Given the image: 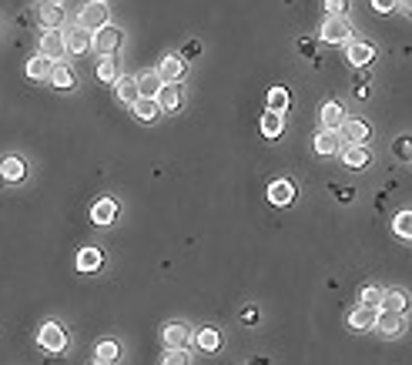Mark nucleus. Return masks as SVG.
Listing matches in <instances>:
<instances>
[{
    "label": "nucleus",
    "instance_id": "f257e3e1",
    "mask_svg": "<svg viewBox=\"0 0 412 365\" xmlns=\"http://www.w3.org/2000/svg\"><path fill=\"white\" fill-rule=\"evenodd\" d=\"M104 24H111L108 3H104V0H88V3L81 7V14H77V27H84L88 34H94V31H101Z\"/></svg>",
    "mask_w": 412,
    "mask_h": 365
},
{
    "label": "nucleus",
    "instance_id": "f03ea898",
    "mask_svg": "<svg viewBox=\"0 0 412 365\" xmlns=\"http://www.w3.org/2000/svg\"><path fill=\"white\" fill-rule=\"evenodd\" d=\"M121 40H124L121 27H114V24H104L101 31H94V34H91V47L97 51V54H101V58H111V54H117Z\"/></svg>",
    "mask_w": 412,
    "mask_h": 365
},
{
    "label": "nucleus",
    "instance_id": "7ed1b4c3",
    "mask_svg": "<svg viewBox=\"0 0 412 365\" xmlns=\"http://www.w3.org/2000/svg\"><path fill=\"white\" fill-rule=\"evenodd\" d=\"M319 37H322V44H332V47H338V44H352V24H349L345 17H325Z\"/></svg>",
    "mask_w": 412,
    "mask_h": 365
},
{
    "label": "nucleus",
    "instance_id": "20e7f679",
    "mask_svg": "<svg viewBox=\"0 0 412 365\" xmlns=\"http://www.w3.org/2000/svg\"><path fill=\"white\" fill-rule=\"evenodd\" d=\"M38 342H40V348H47L51 355H57V352L67 348V332L57 325V322H44L38 332Z\"/></svg>",
    "mask_w": 412,
    "mask_h": 365
},
{
    "label": "nucleus",
    "instance_id": "39448f33",
    "mask_svg": "<svg viewBox=\"0 0 412 365\" xmlns=\"http://www.w3.org/2000/svg\"><path fill=\"white\" fill-rule=\"evenodd\" d=\"M338 135H342V144H365L369 135H372V128L362 117H345L342 128H338Z\"/></svg>",
    "mask_w": 412,
    "mask_h": 365
},
{
    "label": "nucleus",
    "instance_id": "423d86ee",
    "mask_svg": "<svg viewBox=\"0 0 412 365\" xmlns=\"http://www.w3.org/2000/svg\"><path fill=\"white\" fill-rule=\"evenodd\" d=\"M38 24L44 31H64V7H60V3H51V0H40Z\"/></svg>",
    "mask_w": 412,
    "mask_h": 365
},
{
    "label": "nucleus",
    "instance_id": "0eeeda50",
    "mask_svg": "<svg viewBox=\"0 0 412 365\" xmlns=\"http://www.w3.org/2000/svg\"><path fill=\"white\" fill-rule=\"evenodd\" d=\"M292 198H295V185H292L288 178H275V181L268 185V205H275V208H288Z\"/></svg>",
    "mask_w": 412,
    "mask_h": 365
},
{
    "label": "nucleus",
    "instance_id": "6e6552de",
    "mask_svg": "<svg viewBox=\"0 0 412 365\" xmlns=\"http://www.w3.org/2000/svg\"><path fill=\"white\" fill-rule=\"evenodd\" d=\"M161 342H165V348H188L191 328L185 322H168V325L161 328Z\"/></svg>",
    "mask_w": 412,
    "mask_h": 365
},
{
    "label": "nucleus",
    "instance_id": "1a4fd4ad",
    "mask_svg": "<svg viewBox=\"0 0 412 365\" xmlns=\"http://www.w3.org/2000/svg\"><path fill=\"white\" fill-rule=\"evenodd\" d=\"M64 51H67V54H88V51H91V34H88V31H84V27H71V31H67V34H64Z\"/></svg>",
    "mask_w": 412,
    "mask_h": 365
},
{
    "label": "nucleus",
    "instance_id": "9d476101",
    "mask_svg": "<svg viewBox=\"0 0 412 365\" xmlns=\"http://www.w3.org/2000/svg\"><path fill=\"white\" fill-rule=\"evenodd\" d=\"M38 54H44L47 60H60V58H64V31H44Z\"/></svg>",
    "mask_w": 412,
    "mask_h": 365
},
{
    "label": "nucleus",
    "instance_id": "9b49d317",
    "mask_svg": "<svg viewBox=\"0 0 412 365\" xmlns=\"http://www.w3.org/2000/svg\"><path fill=\"white\" fill-rule=\"evenodd\" d=\"M338 158H342V164H345V168L359 171V168H365V164H369V158H372V154H369L365 144H345V148L338 151Z\"/></svg>",
    "mask_w": 412,
    "mask_h": 365
},
{
    "label": "nucleus",
    "instance_id": "f8f14e48",
    "mask_svg": "<svg viewBox=\"0 0 412 365\" xmlns=\"http://www.w3.org/2000/svg\"><path fill=\"white\" fill-rule=\"evenodd\" d=\"M181 97H185V91H181V84H161V91H158V97H154V101H158V108H161V111H178V108H181Z\"/></svg>",
    "mask_w": 412,
    "mask_h": 365
},
{
    "label": "nucleus",
    "instance_id": "ddd939ff",
    "mask_svg": "<svg viewBox=\"0 0 412 365\" xmlns=\"http://www.w3.org/2000/svg\"><path fill=\"white\" fill-rule=\"evenodd\" d=\"M345 58H349V64H352V67H365V64L375 58V47L369 44V40H356V44H345Z\"/></svg>",
    "mask_w": 412,
    "mask_h": 365
},
{
    "label": "nucleus",
    "instance_id": "4468645a",
    "mask_svg": "<svg viewBox=\"0 0 412 365\" xmlns=\"http://www.w3.org/2000/svg\"><path fill=\"white\" fill-rule=\"evenodd\" d=\"M114 218H117V201H114V198H101L97 205H91V221L94 225L108 228Z\"/></svg>",
    "mask_w": 412,
    "mask_h": 365
},
{
    "label": "nucleus",
    "instance_id": "2eb2a0df",
    "mask_svg": "<svg viewBox=\"0 0 412 365\" xmlns=\"http://www.w3.org/2000/svg\"><path fill=\"white\" fill-rule=\"evenodd\" d=\"M409 308V295L402 289H389L382 291V298H379V312H395V315H402Z\"/></svg>",
    "mask_w": 412,
    "mask_h": 365
},
{
    "label": "nucleus",
    "instance_id": "dca6fc26",
    "mask_svg": "<svg viewBox=\"0 0 412 365\" xmlns=\"http://www.w3.org/2000/svg\"><path fill=\"white\" fill-rule=\"evenodd\" d=\"M375 328H379L386 339H393V335H402L406 319H402V315H395V312H379V315H375Z\"/></svg>",
    "mask_w": 412,
    "mask_h": 365
},
{
    "label": "nucleus",
    "instance_id": "f3484780",
    "mask_svg": "<svg viewBox=\"0 0 412 365\" xmlns=\"http://www.w3.org/2000/svg\"><path fill=\"white\" fill-rule=\"evenodd\" d=\"M158 77H161L165 84H181V77H185V60L168 54V58L158 64Z\"/></svg>",
    "mask_w": 412,
    "mask_h": 365
},
{
    "label": "nucleus",
    "instance_id": "a211bd4d",
    "mask_svg": "<svg viewBox=\"0 0 412 365\" xmlns=\"http://www.w3.org/2000/svg\"><path fill=\"white\" fill-rule=\"evenodd\" d=\"M51 84H54L57 91H71L77 84V77H74V71L64 64V60H54V67H51V77H47Z\"/></svg>",
    "mask_w": 412,
    "mask_h": 365
},
{
    "label": "nucleus",
    "instance_id": "6ab92c4d",
    "mask_svg": "<svg viewBox=\"0 0 412 365\" xmlns=\"http://www.w3.org/2000/svg\"><path fill=\"white\" fill-rule=\"evenodd\" d=\"M342 148H345V144H342V135H338V131H319V135H315V151H319L322 158H332V154H338Z\"/></svg>",
    "mask_w": 412,
    "mask_h": 365
},
{
    "label": "nucleus",
    "instance_id": "aec40b11",
    "mask_svg": "<svg viewBox=\"0 0 412 365\" xmlns=\"http://www.w3.org/2000/svg\"><path fill=\"white\" fill-rule=\"evenodd\" d=\"M322 131H338L342 128V121H345V111H342V104L336 101H329V104H322Z\"/></svg>",
    "mask_w": 412,
    "mask_h": 365
},
{
    "label": "nucleus",
    "instance_id": "412c9836",
    "mask_svg": "<svg viewBox=\"0 0 412 365\" xmlns=\"http://www.w3.org/2000/svg\"><path fill=\"white\" fill-rule=\"evenodd\" d=\"M0 178H3L7 185H20V181H24V161L14 158V154L3 158V161H0Z\"/></svg>",
    "mask_w": 412,
    "mask_h": 365
},
{
    "label": "nucleus",
    "instance_id": "4be33fe9",
    "mask_svg": "<svg viewBox=\"0 0 412 365\" xmlns=\"http://www.w3.org/2000/svg\"><path fill=\"white\" fill-rule=\"evenodd\" d=\"M114 97H117V101H121V104H134V101H138V80H134V77H117V80H114Z\"/></svg>",
    "mask_w": 412,
    "mask_h": 365
},
{
    "label": "nucleus",
    "instance_id": "5701e85b",
    "mask_svg": "<svg viewBox=\"0 0 412 365\" xmlns=\"http://www.w3.org/2000/svg\"><path fill=\"white\" fill-rule=\"evenodd\" d=\"M121 359V346L114 339H101L97 348H94V362H104V365H114Z\"/></svg>",
    "mask_w": 412,
    "mask_h": 365
},
{
    "label": "nucleus",
    "instance_id": "b1692460",
    "mask_svg": "<svg viewBox=\"0 0 412 365\" xmlns=\"http://www.w3.org/2000/svg\"><path fill=\"white\" fill-rule=\"evenodd\" d=\"M375 315H379V308H369V305H359L352 315H349V325L359 328V332H365V328H375Z\"/></svg>",
    "mask_w": 412,
    "mask_h": 365
},
{
    "label": "nucleus",
    "instance_id": "393cba45",
    "mask_svg": "<svg viewBox=\"0 0 412 365\" xmlns=\"http://www.w3.org/2000/svg\"><path fill=\"white\" fill-rule=\"evenodd\" d=\"M138 80V94L141 97H158V91H161V77H158V71H145L141 77H134Z\"/></svg>",
    "mask_w": 412,
    "mask_h": 365
},
{
    "label": "nucleus",
    "instance_id": "a878e982",
    "mask_svg": "<svg viewBox=\"0 0 412 365\" xmlns=\"http://www.w3.org/2000/svg\"><path fill=\"white\" fill-rule=\"evenodd\" d=\"M191 342L201 348V352H218L222 348V335L215 328H198V335H191Z\"/></svg>",
    "mask_w": 412,
    "mask_h": 365
},
{
    "label": "nucleus",
    "instance_id": "bb28decb",
    "mask_svg": "<svg viewBox=\"0 0 412 365\" xmlns=\"http://www.w3.org/2000/svg\"><path fill=\"white\" fill-rule=\"evenodd\" d=\"M131 111H134L138 121H154V117L161 114V108H158V101H154V97H138V101L131 104Z\"/></svg>",
    "mask_w": 412,
    "mask_h": 365
},
{
    "label": "nucleus",
    "instance_id": "cd10ccee",
    "mask_svg": "<svg viewBox=\"0 0 412 365\" xmlns=\"http://www.w3.org/2000/svg\"><path fill=\"white\" fill-rule=\"evenodd\" d=\"M262 135L268 137V141H275V137L285 135V121H281V114H275V111H265V114H262Z\"/></svg>",
    "mask_w": 412,
    "mask_h": 365
},
{
    "label": "nucleus",
    "instance_id": "c85d7f7f",
    "mask_svg": "<svg viewBox=\"0 0 412 365\" xmlns=\"http://www.w3.org/2000/svg\"><path fill=\"white\" fill-rule=\"evenodd\" d=\"M104 262L101 248H81L77 251V271H97Z\"/></svg>",
    "mask_w": 412,
    "mask_h": 365
},
{
    "label": "nucleus",
    "instance_id": "c756f323",
    "mask_svg": "<svg viewBox=\"0 0 412 365\" xmlns=\"http://www.w3.org/2000/svg\"><path fill=\"white\" fill-rule=\"evenodd\" d=\"M51 67H54V60H47L44 54H38V58L27 60V77H31V80H47V77H51Z\"/></svg>",
    "mask_w": 412,
    "mask_h": 365
},
{
    "label": "nucleus",
    "instance_id": "7c9ffc66",
    "mask_svg": "<svg viewBox=\"0 0 412 365\" xmlns=\"http://www.w3.org/2000/svg\"><path fill=\"white\" fill-rule=\"evenodd\" d=\"M97 80H104V84H114V80H117V54L101 58V64H97Z\"/></svg>",
    "mask_w": 412,
    "mask_h": 365
},
{
    "label": "nucleus",
    "instance_id": "2f4dec72",
    "mask_svg": "<svg viewBox=\"0 0 412 365\" xmlns=\"http://www.w3.org/2000/svg\"><path fill=\"white\" fill-rule=\"evenodd\" d=\"M285 108H288V91H285V87H272V91H268V111L285 114Z\"/></svg>",
    "mask_w": 412,
    "mask_h": 365
},
{
    "label": "nucleus",
    "instance_id": "473e14b6",
    "mask_svg": "<svg viewBox=\"0 0 412 365\" xmlns=\"http://www.w3.org/2000/svg\"><path fill=\"white\" fill-rule=\"evenodd\" d=\"M395 235H399V238H402V241H409L412 238V212H399L395 214Z\"/></svg>",
    "mask_w": 412,
    "mask_h": 365
},
{
    "label": "nucleus",
    "instance_id": "72a5a7b5",
    "mask_svg": "<svg viewBox=\"0 0 412 365\" xmlns=\"http://www.w3.org/2000/svg\"><path fill=\"white\" fill-rule=\"evenodd\" d=\"M161 365H191V355H188V348H168Z\"/></svg>",
    "mask_w": 412,
    "mask_h": 365
},
{
    "label": "nucleus",
    "instance_id": "f704fd0d",
    "mask_svg": "<svg viewBox=\"0 0 412 365\" xmlns=\"http://www.w3.org/2000/svg\"><path fill=\"white\" fill-rule=\"evenodd\" d=\"M322 7H325L329 17H345L349 14V0H322Z\"/></svg>",
    "mask_w": 412,
    "mask_h": 365
},
{
    "label": "nucleus",
    "instance_id": "c9c22d12",
    "mask_svg": "<svg viewBox=\"0 0 412 365\" xmlns=\"http://www.w3.org/2000/svg\"><path fill=\"white\" fill-rule=\"evenodd\" d=\"M379 298H382V289H375V285H365V289H362V295H359V305L379 308Z\"/></svg>",
    "mask_w": 412,
    "mask_h": 365
},
{
    "label": "nucleus",
    "instance_id": "e433bc0d",
    "mask_svg": "<svg viewBox=\"0 0 412 365\" xmlns=\"http://www.w3.org/2000/svg\"><path fill=\"white\" fill-rule=\"evenodd\" d=\"M242 322L245 325H255V322H258V305H245L242 308Z\"/></svg>",
    "mask_w": 412,
    "mask_h": 365
},
{
    "label": "nucleus",
    "instance_id": "4c0bfd02",
    "mask_svg": "<svg viewBox=\"0 0 412 365\" xmlns=\"http://www.w3.org/2000/svg\"><path fill=\"white\" fill-rule=\"evenodd\" d=\"M198 54H201V44H198V40H188L185 51H181V60H185V58H198Z\"/></svg>",
    "mask_w": 412,
    "mask_h": 365
},
{
    "label": "nucleus",
    "instance_id": "58836bf2",
    "mask_svg": "<svg viewBox=\"0 0 412 365\" xmlns=\"http://www.w3.org/2000/svg\"><path fill=\"white\" fill-rule=\"evenodd\" d=\"M395 154H399V158H402V161H409V137H399V141H395Z\"/></svg>",
    "mask_w": 412,
    "mask_h": 365
},
{
    "label": "nucleus",
    "instance_id": "ea45409f",
    "mask_svg": "<svg viewBox=\"0 0 412 365\" xmlns=\"http://www.w3.org/2000/svg\"><path fill=\"white\" fill-rule=\"evenodd\" d=\"M299 54H302V58H315V44H312L308 37H302L299 40Z\"/></svg>",
    "mask_w": 412,
    "mask_h": 365
},
{
    "label": "nucleus",
    "instance_id": "a19ab883",
    "mask_svg": "<svg viewBox=\"0 0 412 365\" xmlns=\"http://www.w3.org/2000/svg\"><path fill=\"white\" fill-rule=\"evenodd\" d=\"M395 3H399V0H372V10H379V14H389V10H395Z\"/></svg>",
    "mask_w": 412,
    "mask_h": 365
},
{
    "label": "nucleus",
    "instance_id": "79ce46f5",
    "mask_svg": "<svg viewBox=\"0 0 412 365\" xmlns=\"http://www.w3.org/2000/svg\"><path fill=\"white\" fill-rule=\"evenodd\" d=\"M338 201H352V188H338Z\"/></svg>",
    "mask_w": 412,
    "mask_h": 365
},
{
    "label": "nucleus",
    "instance_id": "37998d69",
    "mask_svg": "<svg viewBox=\"0 0 412 365\" xmlns=\"http://www.w3.org/2000/svg\"><path fill=\"white\" fill-rule=\"evenodd\" d=\"M252 365H268V359H255V362H252Z\"/></svg>",
    "mask_w": 412,
    "mask_h": 365
},
{
    "label": "nucleus",
    "instance_id": "c03bdc74",
    "mask_svg": "<svg viewBox=\"0 0 412 365\" xmlns=\"http://www.w3.org/2000/svg\"><path fill=\"white\" fill-rule=\"evenodd\" d=\"M91 365H104V362H91Z\"/></svg>",
    "mask_w": 412,
    "mask_h": 365
},
{
    "label": "nucleus",
    "instance_id": "a18cd8bd",
    "mask_svg": "<svg viewBox=\"0 0 412 365\" xmlns=\"http://www.w3.org/2000/svg\"><path fill=\"white\" fill-rule=\"evenodd\" d=\"M51 3H60V0H51Z\"/></svg>",
    "mask_w": 412,
    "mask_h": 365
}]
</instances>
